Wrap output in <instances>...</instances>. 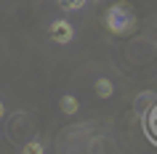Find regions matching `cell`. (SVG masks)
<instances>
[{
	"instance_id": "ba28073f",
	"label": "cell",
	"mask_w": 157,
	"mask_h": 154,
	"mask_svg": "<svg viewBox=\"0 0 157 154\" xmlns=\"http://www.w3.org/2000/svg\"><path fill=\"white\" fill-rule=\"evenodd\" d=\"M61 6L67 11H75V8H80V6H85V0H61Z\"/></svg>"
},
{
	"instance_id": "9c48e42d",
	"label": "cell",
	"mask_w": 157,
	"mask_h": 154,
	"mask_svg": "<svg viewBox=\"0 0 157 154\" xmlns=\"http://www.w3.org/2000/svg\"><path fill=\"white\" fill-rule=\"evenodd\" d=\"M3 112H6V109H3V104H0V117H3Z\"/></svg>"
},
{
	"instance_id": "3957f363",
	"label": "cell",
	"mask_w": 157,
	"mask_h": 154,
	"mask_svg": "<svg viewBox=\"0 0 157 154\" xmlns=\"http://www.w3.org/2000/svg\"><path fill=\"white\" fill-rule=\"evenodd\" d=\"M155 104H157L155 93H152V90H144V93H141V96L136 98V112H139V114H147Z\"/></svg>"
},
{
	"instance_id": "8992f818",
	"label": "cell",
	"mask_w": 157,
	"mask_h": 154,
	"mask_svg": "<svg viewBox=\"0 0 157 154\" xmlns=\"http://www.w3.org/2000/svg\"><path fill=\"white\" fill-rule=\"evenodd\" d=\"M59 106H61V112H64V114H75L77 109H80V104H77V98H75V96H61Z\"/></svg>"
},
{
	"instance_id": "7a4b0ae2",
	"label": "cell",
	"mask_w": 157,
	"mask_h": 154,
	"mask_svg": "<svg viewBox=\"0 0 157 154\" xmlns=\"http://www.w3.org/2000/svg\"><path fill=\"white\" fill-rule=\"evenodd\" d=\"M51 37H53V43H69L75 37V29H72V24L69 21H64V19H56L53 24H51Z\"/></svg>"
},
{
	"instance_id": "6da1fadb",
	"label": "cell",
	"mask_w": 157,
	"mask_h": 154,
	"mask_svg": "<svg viewBox=\"0 0 157 154\" xmlns=\"http://www.w3.org/2000/svg\"><path fill=\"white\" fill-rule=\"evenodd\" d=\"M104 21H107L109 32H115V35H128V32L136 29V13H133V8L128 3H115V6H109Z\"/></svg>"
},
{
	"instance_id": "52a82bcc",
	"label": "cell",
	"mask_w": 157,
	"mask_h": 154,
	"mask_svg": "<svg viewBox=\"0 0 157 154\" xmlns=\"http://www.w3.org/2000/svg\"><path fill=\"white\" fill-rule=\"evenodd\" d=\"M24 154H43V144H40V141L27 144V146H24Z\"/></svg>"
},
{
	"instance_id": "5b68a950",
	"label": "cell",
	"mask_w": 157,
	"mask_h": 154,
	"mask_svg": "<svg viewBox=\"0 0 157 154\" xmlns=\"http://www.w3.org/2000/svg\"><path fill=\"white\" fill-rule=\"evenodd\" d=\"M93 90H96V96H99V98H109L112 93H115V88H112V82H109L107 77H99L96 85H93Z\"/></svg>"
},
{
	"instance_id": "277c9868",
	"label": "cell",
	"mask_w": 157,
	"mask_h": 154,
	"mask_svg": "<svg viewBox=\"0 0 157 154\" xmlns=\"http://www.w3.org/2000/svg\"><path fill=\"white\" fill-rule=\"evenodd\" d=\"M144 128H147V136L157 141V104L144 114Z\"/></svg>"
}]
</instances>
